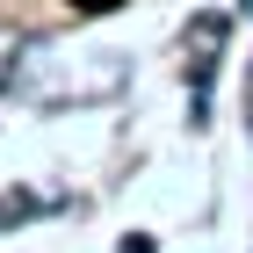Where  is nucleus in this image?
I'll return each mask as SVG.
<instances>
[{
	"label": "nucleus",
	"instance_id": "1",
	"mask_svg": "<svg viewBox=\"0 0 253 253\" xmlns=\"http://www.w3.org/2000/svg\"><path fill=\"white\" fill-rule=\"evenodd\" d=\"M80 15H109V7H123V0H73Z\"/></svg>",
	"mask_w": 253,
	"mask_h": 253
}]
</instances>
